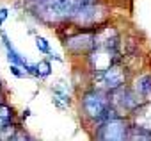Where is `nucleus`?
Masks as SVG:
<instances>
[{
  "label": "nucleus",
  "instance_id": "nucleus-19",
  "mask_svg": "<svg viewBox=\"0 0 151 141\" xmlns=\"http://www.w3.org/2000/svg\"><path fill=\"white\" fill-rule=\"evenodd\" d=\"M98 0H82V4H87V6H91V4H96Z\"/></svg>",
  "mask_w": 151,
  "mask_h": 141
},
{
  "label": "nucleus",
  "instance_id": "nucleus-18",
  "mask_svg": "<svg viewBox=\"0 0 151 141\" xmlns=\"http://www.w3.org/2000/svg\"><path fill=\"white\" fill-rule=\"evenodd\" d=\"M7 18V9H0V23Z\"/></svg>",
  "mask_w": 151,
  "mask_h": 141
},
{
  "label": "nucleus",
  "instance_id": "nucleus-1",
  "mask_svg": "<svg viewBox=\"0 0 151 141\" xmlns=\"http://www.w3.org/2000/svg\"><path fill=\"white\" fill-rule=\"evenodd\" d=\"M112 105H110V97L109 93L103 91H87L82 97V111L84 116L93 120V121H101L105 123L109 120V113H110Z\"/></svg>",
  "mask_w": 151,
  "mask_h": 141
},
{
  "label": "nucleus",
  "instance_id": "nucleus-2",
  "mask_svg": "<svg viewBox=\"0 0 151 141\" xmlns=\"http://www.w3.org/2000/svg\"><path fill=\"white\" fill-rule=\"evenodd\" d=\"M110 97V105L112 109L123 118V114H128V113H135L140 105H144V100L135 93V89L132 88H119L116 91H110L109 93Z\"/></svg>",
  "mask_w": 151,
  "mask_h": 141
},
{
  "label": "nucleus",
  "instance_id": "nucleus-5",
  "mask_svg": "<svg viewBox=\"0 0 151 141\" xmlns=\"http://www.w3.org/2000/svg\"><path fill=\"white\" fill-rule=\"evenodd\" d=\"M89 66L94 73H103L107 70H110L114 64L119 63L117 52L114 50H107V48H94L89 55H87Z\"/></svg>",
  "mask_w": 151,
  "mask_h": 141
},
{
  "label": "nucleus",
  "instance_id": "nucleus-12",
  "mask_svg": "<svg viewBox=\"0 0 151 141\" xmlns=\"http://www.w3.org/2000/svg\"><path fill=\"white\" fill-rule=\"evenodd\" d=\"M53 104H55L59 109L68 107V105H69V95L64 93V91H60V89H55V91H53Z\"/></svg>",
  "mask_w": 151,
  "mask_h": 141
},
{
  "label": "nucleus",
  "instance_id": "nucleus-13",
  "mask_svg": "<svg viewBox=\"0 0 151 141\" xmlns=\"http://www.w3.org/2000/svg\"><path fill=\"white\" fill-rule=\"evenodd\" d=\"M11 120H13V109H11L7 104H2V102H0V125L11 123Z\"/></svg>",
  "mask_w": 151,
  "mask_h": 141
},
{
  "label": "nucleus",
  "instance_id": "nucleus-8",
  "mask_svg": "<svg viewBox=\"0 0 151 141\" xmlns=\"http://www.w3.org/2000/svg\"><path fill=\"white\" fill-rule=\"evenodd\" d=\"M94 45H96V48H107V50L117 52V47H119L117 31L110 25H101V27L94 29Z\"/></svg>",
  "mask_w": 151,
  "mask_h": 141
},
{
  "label": "nucleus",
  "instance_id": "nucleus-4",
  "mask_svg": "<svg viewBox=\"0 0 151 141\" xmlns=\"http://www.w3.org/2000/svg\"><path fill=\"white\" fill-rule=\"evenodd\" d=\"M126 79H128V72L123 64H114L110 70L103 73H96L94 81H100V88L94 89V91H103V93H110V91H116L119 88H124L126 84Z\"/></svg>",
  "mask_w": 151,
  "mask_h": 141
},
{
  "label": "nucleus",
  "instance_id": "nucleus-6",
  "mask_svg": "<svg viewBox=\"0 0 151 141\" xmlns=\"http://www.w3.org/2000/svg\"><path fill=\"white\" fill-rule=\"evenodd\" d=\"M66 48L73 54H82V55H89L96 45H94V31H87V32H80L75 34L71 38L66 39Z\"/></svg>",
  "mask_w": 151,
  "mask_h": 141
},
{
  "label": "nucleus",
  "instance_id": "nucleus-15",
  "mask_svg": "<svg viewBox=\"0 0 151 141\" xmlns=\"http://www.w3.org/2000/svg\"><path fill=\"white\" fill-rule=\"evenodd\" d=\"M36 47L41 50V52H45V54H48L50 52V45H48V41L45 39V38H36Z\"/></svg>",
  "mask_w": 151,
  "mask_h": 141
},
{
  "label": "nucleus",
  "instance_id": "nucleus-10",
  "mask_svg": "<svg viewBox=\"0 0 151 141\" xmlns=\"http://www.w3.org/2000/svg\"><path fill=\"white\" fill-rule=\"evenodd\" d=\"M20 129H16L14 123H6V125H0V141H13V137L16 136Z\"/></svg>",
  "mask_w": 151,
  "mask_h": 141
},
{
  "label": "nucleus",
  "instance_id": "nucleus-17",
  "mask_svg": "<svg viewBox=\"0 0 151 141\" xmlns=\"http://www.w3.org/2000/svg\"><path fill=\"white\" fill-rule=\"evenodd\" d=\"M11 72H13L16 77H23V75L27 73V72H20V68H18L16 64H11Z\"/></svg>",
  "mask_w": 151,
  "mask_h": 141
},
{
  "label": "nucleus",
  "instance_id": "nucleus-3",
  "mask_svg": "<svg viewBox=\"0 0 151 141\" xmlns=\"http://www.w3.org/2000/svg\"><path fill=\"white\" fill-rule=\"evenodd\" d=\"M132 125L124 118H114L98 127L96 141H130Z\"/></svg>",
  "mask_w": 151,
  "mask_h": 141
},
{
  "label": "nucleus",
  "instance_id": "nucleus-11",
  "mask_svg": "<svg viewBox=\"0 0 151 141\" xmlns=\"http://www.w3.org/2000/svg\"><path fill=\"white\" fill-rule=\"evenodd\" d=\"M130 141H151V132L133 125L130 130Z\"/></svg>",
  "mask_w": 151,
  "mask_h": 141
},
{
  "label": "nucleus",
  "instance_id": "nucleus-14",
  "mask_svg": "<svg viewBox=\"0 0 151 141\" xmlns=\"http://www.w3.org/2000/svg\"><path fill=\"white\" fill-rule=\"evenodd\" d=\"M36 70H37V77H46V75H50L52 66H50L48 61H39L36 64Z\"/></svg>",
  "mask_w": 151,
  "mask_h": 141
},
{
  "label": "nucleus",
  "instance_id": "nucleus-7",
  "mask_svg": "<svg viewBox=\"0 0 151 141\" xmlns=\"http://www.w3.org/2000/svg\"><path fill=\"white\" fill-rule=\"evenodd\" d=\"M101 20H103V9L98 7L96 4H91V6L82 4L80 11L75 15V18H73V22L77 23V25L86 27V29H91V27L100 25ZM96 29H98V27H96Z\"/></svg>",
  "mask_w": 151,
  "mask_h": 141
},
{
  "label": "nucleus",
  "instance_id": "nucleus-9",
  "mask_svg": "<svg viewBox=\"0 0 151 141\" xmlns=\"http://www.w3.org/2000/svg\"><path fill=\"white\" fill-rule=\"evenodd\" d=\"M133 114L137 116V123H135V127H140V129L151 132V104H144V105H140Z\"/></svg>",
  "mask_w": 151,
  "mask_h": 141
},
{
  "label": "nucleus",
  "instance_id": "nucleus-16",
  "mask_svg": "<svg viewBox=\"0 0 151 141\" xmlns=\"http://www.w3.org/2000/svg\"><path fill=\"white\" fill-rule=\"evenodd\" d=\"M13 141H32V139L29 137V134H27V132H23V130H18V132H16V136L13 137Z\"/></svg>",
  "mask_w": 151,
  "mask_h": 141
}]
</instances>
